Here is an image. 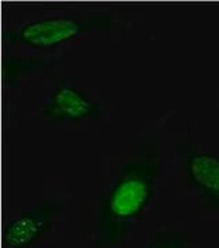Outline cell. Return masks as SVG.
<instances>
[{
    "instance_id": "obj_1",
    "label": "cell",
    "mask_w": 219,
    "mask_h": 248,
    "mask_svg": "<svg viewBox=\"0 0 219 248\" xmlns=\"http://www.w3.org/2000/svg\"><path fill=\"white\" fill-rule=\"evenodd\" d=\"M160 171L156 141L143 142L132 153L105 197L95 223V247L119 248L149 205Z\"/></svg>"
},
{
    "instance_id": "obj_2",
    "label": "cell",
    "mask_w": 219,
    "mask_h": 248,
    "mask_svg": "<svg viewBox=\"0 0 219 248\" xmlns=\"http://www.w3.org/2000/svg\"><path fill=\"white\" fill-rule=\"evenodd\" d=\"M119 25L112 13H90L84 16L46 18L11 29L7 42L32 48L48 50L66 43L73 37L96 31H110Z\"/></svg>"
},
{
    "instance_id": "obj_3",
    "label": "cell",
    "mask_w": 219,
    "mask_h": 248,
    "mask_svg": "<svg viewBox=\"0 0 219 248\" xmlns=\"http://www.w3.org/2000/svg\"><path fill=\"white\" fill-rule=\"evenodd\" d=\"M63 211L60 199H51L19 214L10 221L1 233L4 248H31L53 228L54 222Z\"/></svg>"
},
{
    "instance_id": "obj_4",
    "label": "cell",
    "mask_w": 219,
    "mask_h": 248,
    "mask_svg": "<svg viewBox=\"0 0 219 248\" xmlns=\"http://www.w3.org/2000/svg\"><path fill=\"white\" fill-rule=\"evenodd\" d=\"M42 113L51 122H83L99 115V104L69 83L58 81Z\"/></svg>"
},
{
    "instance_id": "obj_5",
    "label": "cell",
    "mask_w": 219,
    "mask_h": 248,
    "mask_svg": "<svg viewBox=\"0 0 219 248\" xmlns=\"http://www.w3.org/2000/svg\"><path fill=\"white\" fill-rule=\"evenodd\" d=\"M185 171L193 189L219 213V157L204 152L185 156Z\"/></svg>"
},
{
    "instance_id": "obj_6",
    "label": "cell",
    "mask_w": 219,
    "mask_h": 248,
    "mask_svg": "<svg viewBox=\"0 0 219 248\" xmlns=\"http://www.w3.org/2000/svg\"><path fill=\"white\" fill-rule=\"evenodd\" d=\"M55 61L54 55H9L1 62V81L4 87H13L19 80L44 71Z\"/></svg>"
},
{
    "instance_id": "obj_7",
    "label": "cell",
    "mask_w": 219,
    "mask_h": 248,
    "mask_svg": "<svg viewBox=\"0 0 219 248\" xmlns=\"http://www.w3.org/2000/svg\"><path fill=\"white\" fill-rule=\"evenodd\" d=\"M148 248H189L184 236L175 231H161L155 234Z\"/></svg>"
}]
</instances>
